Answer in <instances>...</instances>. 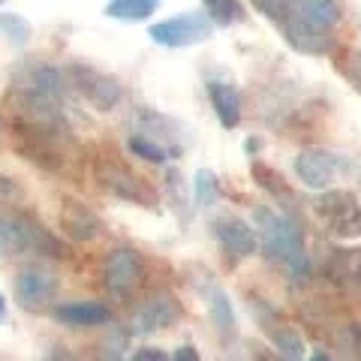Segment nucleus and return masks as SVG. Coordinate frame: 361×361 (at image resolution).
Instances as JSON below:
<instances>
[{"label":"nucleus","mask_w":361,"mask_h":361,"mask_svg":"<svg viewBox=\"0 0 361 361\" xmlns=\"http://www.w3.org/2000/svg\"><path fill=\"white\" fill-rule=\"evenodd\" d=\"M61 232L66 238H73L78 244H87L99 238V232H103V223L90 208H85L82 202H66L61 208Z\"/></svg>","instance_id":"nucleus-14"},{"label":"nucleus","mask_w":361,"mask_h":361,"mask_svg":"<svg viewBox=\"0 0 361 361\" xmlns=\"http://www.w3.org/2000/svg\"><path fill=\"white\" fill-rule=\"evenodd\" d=\"M277 25L283 27V37L289 39V45H295V49L304 51V54H325L331 49L329 30L307 25V21H301L298 16H292L289 9L277 18Z\"/></svg>","instance_id":"nucleus-13"},{"label":"nucleus","mask_w":361,"mask_h":361,"mask_svg":"<svg viewBox=\"0 0 361 361\" xmlns=\"http://www.w3.org/2000/svg\"><path fill=\"white\" fill-rule=\"evenodd\" d=\"M70 78H73V85L78 87V94H82L97 111H111V109L121 103L123 90L118 85V78L99 73V70H94V66L73 63L70 66Z\"/></svg>","instance_id":"nucleus-8"},{"label":"nucleus","mask_w":361,"mask_h":361,"mask_svg":"<svg viewBox=\"0 0 361 361\" xmlns=\"http://www.w3.org/2000/svg\"><path fill=\"white\" fill-rule=\"evenodd\" d=\"M329 280L343 289L346 295L361 301V247H349V250H331L329 265H325Z\"/></svg>","instance_id":"nucleus-12"},{"label":"nucleus","mask_w":361,"mask_h":361,"mask_svg":"<svg viewBox=\"0 0 361 361\" xmlns=\"http://www.w3.org/2000/svg\"><path fill=\"white\" fill-rule=\"evenodd\" d=\"M145 280V259L133 247H115L106 256L103 283L115 298H130Z\"/></svg>","instance_id":"nucleus-6"},{"label":"nucleus","mask_w":361,"mask_h":361,"mask_svg":"<svg viewBox=\"0 0 361 361\" xmlns=\"http://www.w3.org/2000/svg\"><path fill=\"white\" fill-rule=\"evenodd\" d=\"M217 202V178L208 169H199L196 172V205L199 208H211Z\"/></svg>","instance_id":"nucleus-24"},{"label":"nucleus","mask_w":361,"mask_h":361,"mask_svg":"<svg viewBox=\"0 0 361 361\" xmlns=\"http://www.w3.org/2000/svg\"><path fill=\"white\" fill-rule=\"evenodd\" d=\"M346 334H349V346H353L355 353H361V322L346 325Z\"/></svg>","instance_id":"nucleus-28"},{"label":"nucleus","mask_w":361,"mask_h":361,"mask_svg":"<svg viewBox=\"0 0 361 361\" xmlns=\"http://www.w3.org/2000/svg\"><path fill=\"white\" fill-rule=\"evenodd\" d=\"M6 316V301H4V295H0V319Z\"/></svg>","instance_id":"nucleus-31"},{"label":"nucleus","mask_w":361,"mask_h":361,"mask_svg":"<svg viewBox=\"0 0 361 361\" xmlns=\"http://www.w3.org/2000/svg\"><path fill=\"white\" fill-rule=\"evenodd\" d=\"M18 196H21V187L16 184V178L0 172V202H9V199H18Z\"/></svg>","instance_id":"nucleus-26"},{"label":"nucleus","mask_w":361,"mask_h":361,"mask_svg":"<svg viewBox=\"0 0 361 361\" xmlns=\"http://www.w3.org/2000/svg\"><path fill=\"white\" fill-rule=\"evenodd\" d=\"M208 99H211V109H214V115H217L223 130L238 127L241 123V94H238V87L214 78V82H208Z\"/></svg>","instance_id":"nucleus-16"},{"label":"nucleus","mask_w":361,"mask_h":361,"mask_svg":"<svg viewBox=\"0 0 361 361\" xmlns=\"http://www.w3.org/2000/svg\"><path fill=\"white\" fill-rule=\"evenodd\" d=\"M58 295V274L39 262L21 265L16 274V301L25 310H39Z\"/></svg>","instance_id":"nucleus-7"},{"label":"nucleus","mask_w":361,"mask_h":361,"mask_svg":"<svg viewBox=\"0 0 361 361\" xmlns=\"http://www.w3.org/2000/svg\"><path fill=\"white\" fill-rule=\"evenodd\" d=\"M148 37L157 45H166V49H187V45L205 42L214 37V21L205 13H180L175 18L151 25Z\"/></svg>","instance_id":"nucleus-5"},{"label":"nucleus","mask_w":361,"mask_h":361,"mask_svg":"<svg viewBox=\"0 0 361 361\" xmlns=\"http://www.w3.org/2000/svg\"><path fill=\"white\" fill-rule=\"evenodd\" d=\"M253 226H256L259 238H262L265 256L271 259V262L283 265L292 280H307L310 277V262H307V253H304L301 229L289 214L259 205L253 211Z\"/></svg>","instance_id":"nucleus-1"},{"label":"nucleus","mask_w":361,"mask_h":361,"mask_svg":"<svg viewBox=\"0 0 361 361\" xmlns=\"http://www.w3.org/2000/svg\"><path fill=\"white\" fill-rule=\"evenodd\" d=\"M160 0H111L106 6V16L115 18V21H148Z\"/></svg>","instance_id":"nucleus-21"},{"label":"nucleus","mask_w":361,"mask_h":361,"mask_svg":"<svg viewBox=\"0 0 361 361\" xmlns=\"http://www.w3.org/2000/svg\"><path fill=\"white\" fill-rule=\"evenodd\" d=\"M0 30H4L9 39H16L18 45H25L30 39V25L16 13H0Z\"/></svg>","instance_id":"nucleus-25"},{"label":"nucleus","mask_w":361,"mask_h":361,"mask_svg":"<svg viewBox=\"0 0 361 361\" xmlns=\"http://www.w3.org/2000/svg\"><path fill=\"white\" fill-rule=\"evenodd\" d=\"M337 172H341V160L325 148H304L295 157V175L310 190H329L337 180Z\"/></svg>","instance_id":"nucleus-10"},{"label":"nucleus","mask_w":361,"mask_h":361,"mask_svg":"<svg viewBox=\"0 0 361 361\" xmlns=\"http://www.w3.org/2000/svg\"><path fill=\"white\" fill-rule=\"evenodd\" d=\"M205 304H208V316L214 322V331L220 334V341L223 343L235 341V337H238V319H235V310H232V301L226 295V289L208 283Z\"/></svg>","instance_id":"nucleus-17"},{"label":"nucleus","mask_w":361,"mask_h":361,"mask_svg":"<svg viewBox=\"0 0 361 361\" xmlns=\"http://www.w3.org/2000/svg\"><path fill=\"white\" fill-rule=\"evenodd\" d=\"M202 6H205V16L220 27L241 25L247 18V9L241 0H202Z\"/></svg>","instance_id":"nucleus-22"},{"label":"nucleus","mask_w":361,"mask_h":361,"mask_svg":"<svg viewBox=\"0 0 361 361\" xmlns=\"http://www.w3.org/2000/svg\"><path fill=\"white\" fill-rule=\"evenodd\" d=\"M214 238L229 262H241L256 253V229L241 217H220L214 223Z\"/></svg>","instance_id":"nucleus-9"},{"label":"nucleus","mask_w":361,"mask_h":361,"mask_svg":"<svg viewBox=\"0 0 361 361\" xmlns=\"http://www.w3.org/2000/svg\"><path fill=\"white\" fill-rule=\"evenodd\" d=\"M4 4H6V0H0V6H4Z\"/></svg>","instance_id":"nucleus-32"},{"label":"nucleus","mask_w":361,"mask_h":361,"mask_svg":"<svg viewBox=\"0 0 361 361\" xmlns=\"http://www.w3.org/2000/svg\"><path fill=\"white\" fill-rule=\"evenodd\" d=\"M127 148H130L133 157H139V160H145V163H157V166H163L166 160H172L175 157L172 148H166L163 142H157L154 135H148V133H130Z\"/></svg>","instance_id":"nucleus-20"},{"label":"nucleus","mask_w":361,"mask_h":361,"mask_svg":"<svg viewBox=\"0 0 361 361\" xmlns=\"http://www.w3.org/2000/svg\"><path fill=\"white\" fill-rule=\"evenodd\" d=\"M51 316L61 325H70V329H94V325H106L111 319V310L99 301H66L58 304Z\"/></svg>","instance_id":"nucleus-15"},{"label":"nucleus","mask_w":361,"mask_h":361,"mask_svg":"<svg viewBox=\"0 0 361 361\" xmlns=\"http://www.w3.org/2000/svg\"><path fill=\"white\" fill-rule=\"evenodd\" d=\"M133 358L135 361H163L166 353H160V349H154V346H145V349H139V353H133Z\"/></svg>","instance_id":"nucleus-27"},{"label":"nucleus","mask_w":361,"mask_h":361,"mask_svg":"<svg viewBox=\"0 0 361 361\" xmlns=\"http://www.w3.org/2000/svg\"><path fill=\"white\" fill-rule=\"evenodd\" d=\"M175 358L178 361H199V353H196L193 346H180L178 353H175Z\"/></svg>","instance_id":"nucleus-30"},{"label":"nucleus","mask_w":361,"mask_h":361,"mask_svg":"<svg viewBox=\"0 0 361 361\" xmlns=\"http://www.w3.org/2000/svg\"><path fill=\"white\" fill-rule=\"evenodd\" d=\"M349 75H353L355 87L361 90V51H355V54H353V61H349Z\"/></svg>","instance_id":"nucleus-29"},{"label":"nucleus","mask_w":361,"mask_h":361,"mask_svg":"<svg viewBox=\"0 0 361 361\" xmlns=\"http://www.w3.org/2000/svg\"><path fill=\"white\" fill-rule=\"evenodd\" d=\"M250 175H253V180H256L259 190H265L271 199H277L280 208H286V211L295 208V193H292V187L283 180V175L274 172V169H271L268 163H262V160L250 163Z\"/></svg>","instance_id":"nucleus-19"},{"label":"nucleus","mask_w":361,"mask_h":361,"mask_svg":"<svg viewBox=\"0 0 361 361\" xmlns=\"http://www.w3.org/2000/svg\"><path fill=\"white\" fill-rule=\"evenodd\" d=\"M313 214L331 238L353 241L361 235V202L355 193H349V190H331L329 187L313 202Z\"/></svg>","instance_id":"nucleus-2"},{"label":"nucleus","mask_w":361,"mask_h":361,"mask_svg":"<svg viewBox=\"0 0 361 361\" xmlns=\"http://www.w3.org/2000/svg\"><path fill=\"white\" fill-rule=\"evenodd\" d=\"M271 343H274V349L283 358H301L304 355V341H301V334L298 331H292L286 329V325H277L274 331H271Z\"/></svg>","instance_id":"nucleus-23"},{"label":"nucleus","mask_w":361,"mask_h":361,"mask_svg":"<svg viewBox=\"0 0 361 361\" xmlns=\"http://www.w3.org/2000/svg\"><path fill=\"white\" fill-rule=\"evenodd\" d=\"M286 9L301 21L322 30H331L341 21V9H337L334 0H286Z\"/></svg>","instance_id":"nucleus-18"},{"label":"nucleus","mask_w":361,"mask_h":361,"mask_svg":"<svg viewBox=\"0 0 361 361\" xmlns=\"http://www.w3.org/2000/svg\"><path fill=\"white\" fill-rule=\"evenodd\" d=\"M178 304L175 298L169 295V292H157L154 298H148L142 304V310L133 316V322H130V334H154V331H160V329H169L175 319H178Z\"/></svg>","instance_id":"nucleus-11"},{"label":"nucleus","mask_w":361,"mask_h":361,"mask_svg":"<svg viewBox=\"0 0 361 361\" xmlns=\"http://www.w3.org/2000/svg\"><path fill=\"white\" fill-rule=\"evenodd\" d=\"M94 175L99 180V187L106 190V193L118 196L123 202H133V205H142V208H154V190L145 184V180L130 172L127 166H123L115 154H103L97 157L94 163Z\"/></svg>","instance_id":"nucleus-3"},{"label":"nucleus","mask_w":361,"mask_h":361,"mask_svg":"<svg viewBox=\"0 0 361 361\" xmlns=\"http://www.w3.org/2000/svg\"><path fill=\"white\" fill-rule=\"evenodd\" d=\"M37 250L42 256H61V244L30 217H4L0 214V256H18Z\"/></svg>","instance_id":"nucleus-4"}]
</instances>
